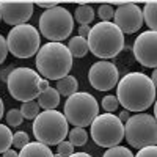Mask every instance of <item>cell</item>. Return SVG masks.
<instances>
[{"mask_svg":"<svg viewBox=\"0 0 157 157\" xmlns=\"http://www.w3.org/2000/svg\"><path fill=\"white\" fill-rule=\"evenodd\" d=\"M49 86H50V85H49L47 78H41V83H39V90H41V93H43V91H46Z\"/></svg>","mask_w":157,"mask_h":157,"instance_id":"37","label":"cell"},{"mask_svg":"<svg viewBox=\"0 0 157 157\" xmlns=\"http://www.w3.org/2000/svg\"><path fill=\"white\" fill-rule=\"evenodd\" d=\"M74 19L80 25H88L90 22H93V19H94L93 6L86 5V3H80L77 6V10L74 11Z\"/></svg>","mask_w":157,"mask_h":157,"instance_id":"19","label":"cell"},{"mask_svg":"<svg viewBox=\"0 0 157 157\" xmlns=\"http://www.w3.org/2000/svg\"><path fill=\"white\" fill-rule=\"evenodd\" d=\"M69 134V123L58 110H44L33 120V135L36 141L47 146L60 145Z\"/></svg>","mask_w":157,"mask_h":157,"instance_id":"4","label":"cell"},{"mask_svg":"<svg viewBox=\"0 0 157 157\" xmlns=\"http://www.w3.org/2000/svg\"><path fill=\"white\" fill-rule=\"evenodd\" d=\"M0 21H2V16H0Z\"/></svg>","mask_w":157,"mask_h":157,"instance_id":"43","label":"cell"},{"mask_svg":"<svg viewBox=\"0 0 157 157\" xmlns=\"http://www.w3.org/2000/svg\"><path fill=\"white\" fill-rule=\"evenodd\" d=\"M5 120H6L8 126H11V127H17V126L22 124L24 116H22V113H21L19 109H11V110H8V113H6V116H5Z\"/></svg>","mask_w":157,"mask_h":157,"instance_id":"25","label":"cell"},{"mask_svg":"<svg viewBox=\"0 0 157 157\" xmlns=\"http://www.w3.org/2000/svg\"><path fill=\"white\" fill-rule=\"evenodd\" d=\"M155 91L151 77L143 72H129L118 82L116 98L127 112L143 113L157 99Z\"/></svg>","mask_w":157,"mask_h":157,"instance_id":"1","label":"cell"},{"mask_svg":"<svg viewBox=\"0 0 157 157\" xmlns=\"http://www.w3.org/2000/svg\"><path fill=\"white\" fill-rule=\"evenodd\" d=\"M3 112H5V105H3V99L0 98V120L3 118Z\"/></svg>","mask_w":157,"mask_h":157,"instance_id":"40","label":"cell"},{"mask_svg":"<svg viewBox=\"0 0 157 157\" xmlns=\"http://www.w3.org/2000/svg\"><path fill=\"white\" fill-rule=\"evenodd\" d=\"M143 21L149 30L157 32V2H148L143 8Z\"/></svg>","mask_w":157,"mask_h":157,"instance_id":"20","label":"cell"},{"mask_svg":"<svg viewBox=\"0 0 157 157\" xmlns=\"http://www.w3.org/2000/svg\"><path fill=\"white\" fill-rule=\"evenodd\" d=\"M124 138L138 149L157 145V120L149 113H135L124 123Z\"/></svg>","mask_w":157,"mask_h":157,"instance_id":"6","label":"cell"},{"mask_svg":"<svg viewBox=\"0 0 157 157\" xmlns=\"http://www.w3.org/2000/svg\"><path fill=\"white\" fill-rule=\"evenodd\" d=\"M36 102L39 104V107L44 109V110H55L60 104V93L57 91V88L49 86L46 91L39 93Z\"/></svg>","mask_w":157,"mask_h":157,"instance_id":"15","label":"cell"},{"mask_svg":"<svg viewBox=\"0 0 157 157\" xmlns=\"http://www.w3.org/2000/svg\"><path fill=\"white\" fill-rule=\"evenodd\" d=\"M19 157H54L50 148L44 143L39 141H30L25 148L21 149Z\"/></svg>","mask_w":157,"mask_h":157,"instance_id":"16","label":"cell"},{"mask_svg":"<svg viewBox=\"0 0 157 157\" xmlns=\"http://www.w3.org/2000/svg\"><path fill=\"white\" fill-rule=\"evenodd\" d=\"M113 24L123 33H135L145 24L143 21V11L138 5L132 2H116V10L113 16Z\"/></svg>","mask_w":157,"mask_h":157,"instance_id":"12","label":"cell"},{"mask_svg":"<svg viewBox=\"0 0 157 157\" xmlns=\"http://www.w3.org/2000/svg\"><path fill=\"white\" fill-rule=\"evenodd\" d=\"M35 5L32 2H0V16L10 25H22L33 16Z\"/></svg>","mask_w":157,"mask_h":157,"instance_id":"14","label":"cell"},{"mask_svg":"<svg viewBox=\"0 0 157 157\" xmlns=\"http://www.w3.org/2000/svg\"><path fill=\"white\" fill-rule=\"evenodd\" d=\"M63 115L74 127H86L99 116V104L93 94L77 91L64 102Z\"/></svg>","mask_w":157,"mask_h":157,"instance_id":"5","label":"cell"},{"mask_svg":"<svg viewBox=\"0 0 157 157\" xmlns=\"http://www.w3.org/2000/svg\"><path fill=\"white\" fill-rule=\"evenodd\" d=\"M13 69H14V68L8 66L6 69H2V71H0V80H3V82H8V77H10V74L13 72Z\"/></svg>","mask_w":157,"mask_h":157,"instance_id":"32","label":"cell"},{"mask_svg":"<svg viewBox=\"0 0 157 157\" xmlns=\"http://www.w3.org/2000/svg\"><path fill=\"white\" fill-rule=\"evenodd\" d=\"M134 57L145 68H157V32L146 30L134 41Z\"/></svg>","mask_w":157,"mask_h":157,"instance_id":"13","label":"cell"},{"mask_svg":"<svg viewBox=\"0 0 157 157\" xmlns=\"http://www.w3.org/2000/svg\"><path fill=\"white\" fill-rule=\"evenodd\" d=\"M41 75L30 68H14L8 77V91L13 99L24 102H30L38 99L41 90Z\"/></svg>","mask_w":157,"mask_h":157,"instance_id":"8","label":"cell"},{"mask_svg":"<svg viewBox=\"0 0 157 157\" xmlns=\"http://www.w3.org/2000/svg\"><path fill=\"white\" fill-rule=\"evenodd\" d=\"M91 138L102 148L118 146L124 140V123L113 113H102L91 123Z\"/></svg>","mask_w":157,"mask_h":157,"instance_id":"10","label":"cell"},{"mask_svg":"<svg viewBox=\"0 0 157 157\" xmlns=\"http://www.w3.org/2000/svg\"><path fill=\"white\" fill-rule=\"evenodd\" d=\"M118 105H120V102H118V98L113 96V94H109L102 99V109L105 110L107 113H113L118 110Z\"/></svg>","mask_w":157,"mask_h":157,"instance_id":"28","label":"cell"},{"mask_svg":"<svg viewBox=\"0 0 157 157\" xmlns=\"http://www.w3.org/2000/svg\"><path fill=\"white\" fill-rule=\"evenodd\" d=\"M102 157H135L132 154V151H130L129 148L126 146H113V148H109L105 152H104Z\"/></svg>","mask_w":157,"mask_h":157,"instance_id":"24","label":"cell"},{"mask_svg":"<svg viewBox=\"0 0 157 157\" xmlns=\"http://www.w3.org/2000/svg\"><path fill=\"white\" fill-rule=\"evenodd\" d=\"M88 80L90 85L98 91H109L115 88L120 82V72H118L116 64L109 60H101L91 64L88 71Z\"/></svg>","mask_w":157,"mask_h":157,"instance_id":"11","label":"cell"},{"mask_svg":"<svg viewBox=\"0 0 157 157\" xmlns=\"http://www.w3.org/2000/svg\"><path fill=\"white\" fill-rule=\"evenodd\" d=\"M77 88H78L77 78L74 75H66V77L60 78V80L57 82V91L60 93V96L63 94V96L69 98V96L77 93Z\"/></svg>","mask_w":157,"mask_h":157,"instance_id":"18","label":"cell"},{"mask_svg":"<svg viewBox=\"0 0 157 157\" xmlns=\"http://www.w3.org/2000/svg\"><path fill=\"white\" fill-rule=\"evenodd\" d=\"M38 5L41 6V8H46V10H50V8L58 6V5H57V2H38Z\"/></svg>","mask_w":157,"mask_h":157,"instance_id":"34","label":"cell"},{"mask_svg":"<svg viewBox=\"0 0 157 157\" xmlns=\"http://www.w3.org/2000/svg\"><path fill=\"white\" fill-rule=\"evenodd\" d=\"M36 69L47 80H60L69 75L72 68V55L61 43H47L39 47L36 54Z\"/></svg>","mask_w":157,"mask_h":157,"instance_id":"2","label":"cell"},{"mask_svg":"<svg viewBox=\"0 0 157 157\" xmlns=\"http://www.w3.org/2000/svg\"><path fill=\"white\" fill-rule=\"evenodd\" d=\"M2 157H19V154H17L14 149H11V148H10L8 151H5V152L2 154Z\"/></svg>","mask_w":157,"mask_h":157,"instance_id":"36","label":"cell"},{"mask_svg":"<svg viewBox=\"0 0 157 157\" xmlns=\"http://www.w3.org/2000/svg\"><path fill=\"white\" fill-rule=\"evenodd\" d=\"M68 49L71 52L72 58H83L86 54H88V41L86 38H82V36H74L69 39L68 43Z\"/></svg>","mask_w":157,"mask_h":157,"instance_id":"17","label":"cell"},{"mask_svg":"<svg viewBox=\"0 0 157 157\" xmlns=\"http://www.w3.org/2000/svg\"><path fill=\"white\" fill-rule=\"evenodd\" d=\"M39 104L36 101H30V102H24L22 107L19 109L24 120H35V118L39 115Z\"/></svg>","mask_w":157,"mask_h":157,"instance_id":"23","label":"cell"},{"mask_svg":"<svg viewBox=\"0 0 157 157\" xmlns=\"http://www.w3.org/2000/svg\"><path fill=\"white\" fill-rule=\"evenodd\" d=\"M57 154H60L61 157H69L74 154V145L71 141H61L60 145H57Z\"/></svg>","mask_w":157,"mask_h":157,"instance_id":"29","label":"cell"},{"mask_svg":"<svg viewBox=\"0 0 157 157\" xmlns=\"http://www.w3.org/2000/svg\"><path fill=\"white\" fill-rule=\"evenodd\" d=\"M8 43H6V38H3V35H0V64H2L6 60L8 55Z\"/></svg>","mask_w":157,"mask_h":157,"instance_id":"31","label":"cell"},{"mask_svg":"<svg viewBox=\"0 0 157 157\" xmlns=\"http://www.w3.org/2000/svg\"><path fill=\"white\" fill-rule=\"evenodd\" d=\"M69 157H93V155L88 154V152H74V154L69 155Z\"/></svg>","mask_w":157,"mask_h":157,"instance_id":"38","label":"cell"},{"mask_svg":"<svg viewBox=\"0 0 157 157\" xmlns=\"http://www.w3.org/2000/svg\"><path fill=\"white\" fill-rule=\"evenodd\" d=\"M8 50L16 58H30L41 47V35L30 24L13 27L6 36Z\"/></svg>","mask_w":157,"mask_h":157,"instance_id":"9","label":"cell"},{"mask_svg":"<svg viewBox=\"0 0 157 157\" xmlns=\"http://www.w3.org/2000/svg\"><path fill=\"white\" fill-rule=\"evenodd\" d=\"M151 80H152V83H154V86H155V90H157V68L154 69V72H152V75H151Z\"/></svg>","mask_w":157,"mask_h":157,"instance_id":"39","label":"cell"},{"mask_svg":"<svg viewBox=\"0 0 157 157\" xmlns=\"http://www.w3.org/2000/svg\"><path fill=\"white\" fill-rule=\"evenodd\" d=\"M13 134L10 127L5 124H0V154H3L5 151H8L13 145Z\"/></svg>","mask_w":157,"mask_h":157,"instance_id":"21","label":"cell"},{"mask_svg":"<svg viewBox=\"0 0 157 157\" xmlns=\"http://www.w3.org/2000/svg\"><path fill=\"white\" fill-rule=\"evenodd\" d=\"M88 49L98 58H115L124 49V33L113 22H98L86 38Z\"/></svg>","mask_w":157,"mask_h":157,"instance_id":"3","label":"cell"},{"mask_svg":"<svg viewBox=\"0 0 157 157\" xmlns=\"http://www.w3.org/2000/svg\"><path fill=\"white\" fill-rule=\"evenodd\" d=\"M68 137H69V141L74 146H83L88 141V134L83 127H74L72 130H69Z\"/></svg>","mask_w":157,"mask_h":157,"instance_id":"22","label":"cell"},{"mask_svg":"<svg viewBox=\"0 0 157 157\" xmlns=\"http://www.w3.org/2000/svg\"><path fill=\"white\" fill-rule=\"evenodd\" d=\"M154 118L157 120V99H155V104H154Z\"/></svg>","mask_w":157,"mask_h":157,"instance_id":"41","label":"cell"},{"mask_svg":"<svg viewBox=\"0 0 157 157\" xmlns=\"http://www.w3.org/2000/svg\"><path fill=\"white\" fill-rule=\"evenodd\" d=\"M98 14H99L102 22H110L113 19V16H115V10H113V6L110 3H104V5L99 6Z\"/></svg>","mask_w":157,"mask_h":157,"instance_id":"27","label":"cell"},{"mask_svg":"<svg viewBox=\"0 0 157 157\" xmlns=\"http://www.w3.org/2000/svg\"><path fill=\"white\" fill-rule=\"evenodd\" d=\"M135 157H157V145L138 149V152L135 154Z\"/></svg>","mask_w":157,"mask_h":157,"instance_id":"30","label":"cell"},{"mask_svg":"<svg viewBox=\"0 0 157 157\" xmlns=\"http://www.w3.org/2000/svg\"><path fill=\"white\" fill-rule=\"evenodd\" d=\"M30 143V137L27 132H24V130H19V132H16L14 135H13V146H14L16 149H22L25 148Z\"/></svg>","mask_w":157,"mask_h":157,"instance_id":"26","label":"cell"},{"mask_svg":"<svg viewBox=\"0 0 157 157\" xmlns=\"http://www.w3.org/2000/svg\"><path fill=\"white\" fill-rule=\"evenodd\" d=\"M39 30L50 43H61L74 30V17L63 6L46 10L39 16Z\"/></svg>","mask_w":157,"mask_h":157,"instance_id":"7","label":"cell"},{"mask_svg":"<svg viewBox=\"0 0 157 157\" xmlns=\"http://www.w3.org/2000/svg\"><path fill=\"white\" fill-rule=\"evenodd\" d=\"M118 118L121 120V123H127V120L130 118V115H129V112H127V110H123V112L120 113V116H118Z\"/></svg>","mask_w":157,"mask_h":157,"instance_id":"35","label":"cell"},{"mask_svg":"<svg viewBox=\"0 0 157 157\" xmlns=\"http://www.w3.org/2000/svg\"><path fill=\"white\" fill-rule=\"evenodd\" d=\"M91 29H90V25H80L78 27V36H82V38H88Z\"/></svg>","mask_w":157,"mask_h":157,"instance_id":"33","label":"cell"},{"mask_svg":"<svg viewBox=\"0 0 157 157\" xmlns=\"http://www.w3.org/2000/svg\"><path fill=\"white\" fill-rule=\"evenodd\" d=\"M54 157H61V155H60V154H55V155H54Z\"/></svg>","mask_w":157,"mask_h":157,"instance_id":"42","label":"cell"}]
</instances>
